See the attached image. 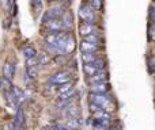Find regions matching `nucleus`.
<instances>
[{
    "label": "nucleus",
    "mask_w": 155,
    "mask_h": 130,
    "mask_svg": "<svg viewBox=\"0 0 155 130\" xmlns=\"http://www.w3.org/2000/svg\"><path fill=\"white\" fill-rule=\"evenodd\" d=\"M45 29L46 31L51 34V33H59L63 31V27H61V22L60 19H54V21H49L45 23Z\"/></svg>",
    "instance_id": "obj_13"
},
{
    "label": "nucleus",
    "mask_w": 155,
    "mask_h": 130,
    "mask_svg": "<svg viewBox=\"0 0 155 130\" xmlns=\"http://www.w3.org/2000/svg\"><path fill=\"white\" fill-rule=\"evenodd\" d=\"M41 130H54V129H53V126H45V128H42Z\"/></svg>",
    "instance_id": "obj_26"
},
{
    "label": "nucleus",
    "mask_w": 155,
    "mask_h": 130,
    "mask_svg": "<svg viewBox=\"0 0 155 130\" xmlns=\"http://www.w3.org/2000/svg\"><path fill=\"white\" fill-rule=\"evenodd\" d=\"M14 123H15L16 128L21 129V130H23L25 126H26V118H25V113H23V110H22L21 107H18V109H16L15 121H14Z\"/></svg>",
    "instance_id": "obj_12"
},
{
    "label": "nucleus",
    "mask_w": 155,
    "mask_h": 130,
    "mask_svg": "<svg viewBox=\"0 0 155 130\" xmlns=\"http://www.w3.org/2000/svg\"><path fill=\"white\" fill-rule=\"evenodd\" d=\"M79 18L83 23H95V10L88 3H84L79 7Z\"/></svg>",
    "instance_id": "obj_3"
},
{
    "label": "nucleus",
    "mask_w": 155,
    "mask_h": 130,
    "mask_svg": "<svg viewBox=\"0 0 155 130\" xmlns=\"http://www.w3.org/2000/svg\"><path fill=\"white\" fill-rule=\"evenodd\" d=\"M0 87H2L3 91L11 90V87H12V84H11V80L5 79V77H2V79H0Z\"/></svg>",
    "instance_id": "obj_22"
},
{
    "label": "nucleus",
    "mask_w": 155,
    "mask_h": 130,
    "mask_svg": "<svg viewBox=\"0 0 155 130\" xmlns=\"http://www.w3.org/2000/svg\"><path fill=\"white\" fill-rule=\"evenodd\" d=\"M42 4H44V0H30V5H31V10L34 12V15H38L41 12Z\"/></svg>",
    "instance_id": "obj_19"
},
{
    "label": "nucleus",
    "mask_w": 155,
    "mask_h": 130,
    "mask_svg": "<svg viewBox=\"0 0 155 130\" xmlns=\"http://www.w3.org/2000/svg\"><path fill=\"white\" fill-rule=\"evenodd\" d=\"M3 95H4V100L5 103L8 104L10 107H12V109H18V103H16L15 98H14L12 92H11V90H7V91H3Z\"/></svg>",
    "instance_id": "obj_16"
},
{
    "label": "nucleus",
    "mask_w": 155,
    "mask_h": 130,
    "mask_svg": "<svg viewBox=\"0 0 155 130\" xmlns=\"http://www.w3.org/2000/svg\"><path fill=\"white\" fill-rule=\"evenodd\" d=\"M90 103H94L99 106L102 110L107 113H112L114 110V103H113L112 98L109 94H91L90 92Z\"/></svg>",
    "instance_id": "obj_1"
},
{
    "label": "nucleus",
    "mask_w": 155,
    "mask_h": 130,
    "mask_svg": "<svg viewBox=\"0 0 155 130\" xmlns=\"http://www.w3.org/2000/svg\"><path fill=\"white\" fill-rule=\"evenodd\" d=\"M71 90H74V85H72V83H65V84H61V85H57L56 87V91H57V94L59 95H63V94H65V92H68V91H71Z\"/></svg>",
    "instance_id": "obj_20"
},
{
    "label": "nucleus",
    "mask_w": 155,
    "mask_h": 130,
    "mask_svg": "<svg viewBox=\"0 0 155 130\" xmlns=\"http://www.w3.org/2000/svg\"><path fill=\"white\" fill-rule=\"evenodd\" d=\"M105 68V61L102 59H97L95 61L93 62H88V64H84L83 65V71H84V73L88 76H93V75H95L97 72L102 71V69Z\"/></svg>",
    "instance_id": "obj_4"
},
{
    "label": "nucleus",
    "mask_w": 155,
    "mask_h": 130,
    "mask_svg": "<svg viewBox=\"0 0 155 130\" xmlns=\"http://www.w3.org/2000/svg\"><path fill=\"white\" fill-rule=\"evenodd\" d=\"M19 130H21V129H19Z\"/></svg>",
    "instance_id": "obj_29"
},
{
    "label": "nucleus",
    "mask_w": 155,
    "mask_h": 130,
    "mask_svg": "<svg viewBox=\"0 0 155 130\" xmlns=\"http://www.w3.org/2000/svg\"><path fill=\"white\" fill-rule=\"evenodd\" d=\"M99 48H101V45H97V43L90 42V41L82 40V42H80V50L83 53H97Z\"/></svg>",
    "instance_id": "obj_10"
},
{
    "label": "nucleus",
    "mask_w": 155,
    "mask_h": 130,
    "mask_svg": "<svg viewBox=\"0 0 155 130\" xmlns=\"http://www.w3.org/2000/svg\"><path fill=\"white\" fill-rule=\"evenodd\" d=\"M22 54L25 56V59H31V57L37 56V50H35V48L31 45H25L23 48H22Z\"/></svg>",
    "instance_id": "obj_17"
},
{
    "label": "nucleus",
    "mask_w": 155,
    "mask_h": 130,
    "mask_svg": "<svg viewBox=\"0 0 155 130\" xmlns=\"http://www.w3.org/2000/svg\"><path fill=\"white\" fill-rule=\"evenodd\" d=\"M154 7H155V5H154Z\"/></svg>",
    "instance_id": "obj_30"
},
{
    "label": "nucleus",
    "mask_w": 155,
    "mask_h": 130,
    "mask_svg": "<svg viewBox=\"0 0 155 130\" xmlns=\"http://www.w3.org/2000/svg\"><path fill=\"white\" fill-rule=\"evenodd\" d=\"M97 59H98L97 53H83L82 54V60H83V62H84V64H88V62L95 61Z\"/></svg>",
    "instance_id": "obj_21"
},
{
    "label": "nucleus",
    "mask_w": 155,
    "mask_h": 130,
    "mask_svg": "<svg viewBox=\"0 0 155 130\" xmlns=\"http://www.w3.org/2000/svg\"><path fill=\"white\" fill-rule=\"evenodd\" d=\"M71 77H72V73L70 71L61 69V71H57L49 76V83L53 85H61V84H65V83H70Z\"/></svg>",
    "instance_id": "obj_2"
},
{
    "label": "nucleus",
    "mask_w": 155,
    "mask_h": 130,
    "mask_svg": "<svg viewBox=\"0 0 155 130\" xmlns=\"http://www.w3.org/2000/svg\"><path fill=\"white\" fill-rule=\"evenodd\" d=\"M0 2H2V0H0Z\"/></svg>",
    "instance_id": "obj_28"
},
{
    "label": "nucleus",
    "mask_w": 155,
    "mask_h": 130,
    "mask_svg": "<svg viewBox=\"0 0 155 130\" xmlns=\"http://www.w3.org/2000/svg\"><path fill=\"white\" fill-rule=\"evenodd\" d=\"M79 33L82 37L98 34V26H97L95 23H82L79 26Z\"/></svg>",
    "instance_id": "obj_6"
},
{
    "label": "nucleus",
    "mask_w": 155,
    "mask_h": 130,
    "mask_svg": "<svg viewBox=\"0 0 155 130\" xmlns=\"http://www.w3.org/2000/svg\"><path fill=\"white\" fill-rule=\"evenodd\" d=\"M110 90V84L107 81L94 83L90 84V92L91 94H107Z\"/></svg>",
    "instance_id": "obj_8"
},
{
    "label": "nucleus",
    "mask_w": 155,
    "mask_h": 130,
    "mask_svg": "<svg viewBox=\"0 0 155 130\" xmlns=\"http://www.w3.org/2000/svg\"><path fill=\"white\" fill-rule=\"evenodd\" d=\"M88 4L97 11L102 7V0H88Z\"/></svg>",
    "instance_id": "obj_23"
},
{
    "label": "nucleus",
    "mask_w": 155,
    "mask_h": 130,
    "mask_svg": "<svg viewBox=\"0 0 155 130\" xmlns=\"http://www.w3.org/2000/svg\"><path fill=\"white\" fill-rule=\"evenodd\" d=\"M11 92H12V95H14V98H15L18 106H21V104L25 102V99H26V96H25V92L19 87H15V85H12V87H11Z\"/></svg>",
    "instance_id": "obj_15"
},
{
    "label": "nucleus",
    "mask_w": 155,
    "mask_h": 130,
    "mask_svg": "<svg viewBox=\"0 0 155 130\" xmlns=\"http://www.w3.org/2000/svg\"><path fill=\"white\" fill-rule=\"evenodd\" d=\"M113 121L109 119H93L91 122V128L93 130H109V128L112 126Z\"/></svg>",
    "instance_id": "obj_11"
},
{
    "label": "nucleus",
    "mask_w": 155,
    "mask_h": 130,
    "mask_svg": "<svg viewBox=\"0 0 155 130\" xmlns=\"http://www.w3.org/2000/svg\"><path fill=\"white\" fill-rule=\"evenodd\" d=\"M148 64H150L151 71L155 72V57H151V59H150V61H148Z\"/></svg>",
    "instance_id": "obj_25"
},
{
    "label": "nucleus",
    "mask_w": 155,
    "mask_h": 130,
    "mask_svg": "<svg viewBox=\"0 0 155 130\" xmlns=\"http://www.w3.org/2000/svg\"><path fill=\"white\" fill-rule=\"evenodd\" d=\"M107 79H109V73H107V71L102 69V71L97 72L95 75H93V76H88L87 77V83L88 84H94V83L107 81Z\"/></svg>",
    "instance_id": "obj_9"
},
{
    "label": "nucleus",
    "mask_w": 155,
    "mask_h": 130,
    "mask_svg": "<svg viewBox=\"0 0 155 130\" xmlns=\"http://www.w3.org/2000/svg\"><path fill=\"white\" fill-rule=\"evenodd\" d=\"M53 129L54 130H71L67 125H63V123H57V125H54Z\"/></svg>",
    "instance_id": "obj_24"
},
{
    "label": "nucleus",
    "mask_w": 155,
    "mask_h": 130,
    "mask_svg": "<svg viewBox=\"0 0 155 130\" xmlns=\"http://www.w3.org/2000/svg\"><path fill=\"white\" fill-rule=\"evenodd\" d=\"M48 2H51V3H56V2H60V0H48Z\"/></svg>",
    "instance_id": "obj_27"
},
{
    "label": "nucleus",
    "mask_w": 155,
    "mask_h": 130,
    "mask_svg": "<svg viewBox=\"0 0 155 130\" xmlns=\"http://www.w3.org/2000/svg\"><path fill=\"white\" fill-rule=\"evenodd\" d=\"M60 22H61L63 31H70V30H72L74 18H72V14H71V11H64V14H63L61 18H60Z\"/></svg>",
    "instance_id": "obj_7"
},
{
    "label": "nucleus",
    "mask_w": 155,
    "mask_h": 130,
    "mask_svg": "<svg viewBox=\"0 0 155 130\" xmlns=\"http://www.w3.org/2000/svg\"><path fill=\"white\" fill-rule=\"evenodd\" d=\"M63 14H64V8H63L61 5H53V7H51L48 11H45V14H44V16H42V22L46 23V22H49V21L60 19Z\"/></svg>",
    "instance_id": "obj_5"
},
{
    "label": "nucleus",
    "mask_w": 155,
    "mask_h": 130,
    "mask_svg": "<svg viewBox=\"0 0 155 130\" xmlns=\"http://www.w3.org/2000/svg\"><path fill=\"white\" fill-rule=\"evenodd\" d=\"M37 61L38 65H48L51 62V56H49L46 52H42V53H37Z\"/></svg>",
    "instance_id": "obj_18"
},
{
    "label": "nucleus",
    "mask_w": 155,
    "mask_h": 130,
    "mask_svg": "<svg viewBox=\"0 0 155 130\" xmlns=\"http://www.w3.org/2000/svg\"><path fill=\"white\" fill-rule=\"evenodd\" d=\"M14 75H15V65L11 61H5L3 65V77L8 80H12Z\"/></svg>",
    "instance_id": "obj_14"
}]
</instances>
